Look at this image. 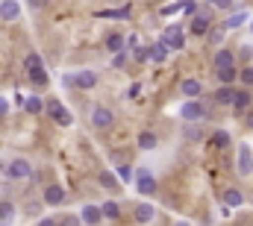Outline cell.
Masks as SVG:
<instances>
[{
	"mask_svg": "<svg viewBox=\"0 0 253 226\" xmlns=\"http://www.w3.org/2000/svg\"><path fill=\"white\" fill-rule=\"evenodd\" d=\"M132 179H135V188H138V194H144V197L156 194V176H153L147 168H138Z\"/></svg>",
	"mask_w": 253,
	"mask_h": 226,
	"instance_id": "obj_1",
	"label": "cell"
},
{
	"mask_svg": "<svg viewBox=\"0 0 253 226\" xmlns=\"http://www.w3.org/2000/svg\"><path fill=\"white\" fill-rule=\"evenodd\" d=\"M3 173H6L9 179H27V176H33V168H30L27 159H9Z\"/></svg>",
	"mask_w": 253,
	"mask_h": 226,
	"instance_id": "obj_2",
	"label": "cell"
},
{
	"mask_svg": "<svg viewBox=\"0 0 253 226\" xmlns=\"http://www.w3.org/2000/svg\"><path fill=\"white\" fill-rule=\"evenodd\" d=\"M44 109H47V114H50L59 126H71V123H74V114L68 112L59 100H47V106H44Z\"/></svg>",
	"mask_w": 253,
	"mask_h": 226,
	"instance_id": "obj_3",
	"label": "cell"
},
{
	"mask_svg": "<svg viewBox=\"0 0 253 226\" xmlns=\"http://www.w3.org/2000/svg\"><path fill=\"white\" fill-rule=\"evenodd\" d=\"M162 41H165L171 50H183V47H186V36H183L180 27H168V30L162 33Z\"/></svg>",
	"mask_w": 253,
	"mask_h": 226,
	"instance_id": "obj_4",
	"label": "cell"
},
{
	"mask_svg": "<svg viewBox=\"0 0 253 226\" xmlns=\"http://www.w3.org/2000/svg\"><path fill=\"white\" fill-rule=\"evenodd\" d=\"M180 114H183V120H200V117H206V106L197 97H191L189 103L180 109Z\"/></svg>",
	"mask_w": 253,
	"mask_h": 226,
	"instance_id": "obj_5",
	"label": "cell"
},
{
	"mask_svg": "<svg viewBox=\"0 0 253 226\" xmlns=\"http://www.w3.org/2000/svg\"><path fill=\"white\" fill-rule=\"evenodd\" d=\"M112 120H115V112H109L106 106H97L91 112V126L94 129H106V126H112Z\"/></svg>",
	"mask_w": 253,
	"mask_h": 226,
	"instance_id": "obj_6",
	"label": "cell"
},
{
	"mask_svg": "<svg viewBox=\"0 0 253 226\" xmlns=\"http://www.w3.org/2000/svg\"><path fill=\"white\" fill-rule=\"evenodd\" d=\"M236 168H239L242 176H251V173H253V153H251V147H248V144H242V147H239V162H236Z\"/></svg>",
	"mask_w": 253,
	"mask_h": 226,
	"instance_id": "obj_7",
	"label": "cell"
},
{
	"mask_svg": "<svg viewBox=\"0 0 253 226\" xmlns=\"http://www.w3.org/2000/svg\"><path fill=\"white\" fill-rule=\"evenodd\" d=\"M209 27H212L209 12H206V9H203V12H194V21H191V36H206V33H209Z\"/></svg>",
	"mask_w": 253,
	"mask_h": 226,
	"instance_id": "obj_8",
	"label": "cell"
},
{
	"mask_svg": "<svg viewBox=\"0 0 253 226\" xmlns=\"http://www.w3.org/2000/svg\"><path fill=\"white\" fill-rule=\"evenodd\" d=\"M251 103H253V97H251V91H248V85L245 88H236V97H233V112H248L251 109Z\"/></svg>",
	"mask_w": 253,
	"mask_h": 226,
	"instance_id": "obj_9",
	"label": "cell"
},
{
	"mask_svg": "<svg viewBox=\"0 0 253 226\" xmlns=\"http://www.w3.org/2000/svg\"><path fill=\"white\" fill-rule=\"evenodd\" d=\"M94 82H97V74H94V71H80V74H74V88H80V91L94 88Z\"/></svg>",
	"mask_w": 253,
	"mask_h": 226,
	"instance_id": "obj_10",
	"label": "cell"
},
{
	"mask_svg": "<svg viewBox=\"0 0 253 226\" xmlns=\"http://www.w3.org/2000/svg\"><path fill=\"white\" fill-rule=\"evenodd\" d=\"M233 97H236V88L227 85V82H221V88L215 91V103L218 106H233Z\"/></svg>",
	"mask_w": 253,
	"mask_h": 226,
	"instance_id": "obj_11",
	"label": "cell"
},
{
	"mask_svg": "<svg viewBox=\"0 0 253 226\" xmlns=\"http://www.w3.org/2000/svg\"><path fill=\"white\" fill-rule=\"evenodd\" d=\"M132 215H135V221H138V224H150V221L156 218V209H153L150 203H138Z\"/></svg>",
	"mask_w": 253,
	"mask_h": 226,
	"instance_id": "obj_12",
	"label": "cell"
},
{
	"mask_svg": "<svg viewBox=\"0 0 253 226\" xmlns=\"http://www.w3.org/2000/svg\"><path fill=\"white\" fill-rule=\"evenodd\" d=\"M80 221H83V224H100V221H103V209H97V206H83Z\"/></svg>",
	"mask_w": 253,
	"mask_h": 226,
	"instance_id": "obj_13",
	"label": "cell"
},
{
	"mask_svg": "<svg viewBox=\"0 0 253 226\" xmlns=\"http://www.w3.org/2000/svg\"><path fill=\"white\" fill-rule=\"evenodd\" d=\"M18 15H21V6H18L15 0H3V3H0V18H3V21H15Z\"/></svg>",
	"mask_w": 253,
	"mask_h": 226,
	"instance_id": "obj_14",
	"label": "cell"
},
{
	"mask_svg": "<svg viewBox=\"0 0 253 226\" xmlns=\"http://www.w3.org/2000/svg\"><path fill=\"white\" fill-rule=\"evenodd\" d=\"M62 200H65L62 185H47V188H44V203H50V206H59Z\"/></svg>",
	"mask_w": 253,
	"mask_h": 226,
	"instance_id": "obj_15",
	"label": "cell"
},
{
	"mask_svg": "<svg viewBox=\"0 0 253 226\" xmlns=\"http://www.w3.org/2000/svg\"><path fill=\"white\" fill-rule=\"evenodd\" d=\"M242 203H245V197H242L239 188H227V191H224V206H227V209H239Z\"/></svg>",
	"mask_w": 253,
	"mask_h": 226,
	"instance_id": "obj_16",
	"label": "cell"
},
{
	"mask_svg": "<svg viewBox=\"0 0 253 226\" xmlns=\"http://www.w3.org/2000/svg\"><path fill=\"white\" fill-rule=\"evenodd\" d=\"M239 79V71H236V65H227V68H218V82H227V85H233Z\"/></svg>",
	"mask_w": 253,
	"mask_h": 226,
	"instance_id": "obj_17",
	"label": "cell"
},
{
	"mask_svg": "<svg viewBox=\"0 0 253 226\" xmlns=\"http://www.w3.org/2000/svg\"><path fill=\"white\" fill-rule=\"evenodd\" d=\"M27 74H30V82H33V85H47V79H50V76H47V71H44L42 65H36V68H30Z\"/></svg>",
	"mask_w": 253,
	"mask_h": 226,
	"instance_id": "obj_18",
	"label": "cell"
},
{
	"mask_svg": "<svg viewBox=\"0 0 253 226\" xmlns=\"http://www.w3.org/2000/svg\"><path fill=\"white\" fill-rule=\"evenodd\" d=\"M168 50H171V47H168V44H165V41H156V44H153V47H150V59H153V62H156V65H162V62H165V59H168Z\"/></svg>",
	"mask_w": 253,
	"mask_h": 226,
	"instance_id": "obj_19",
	"label": "cell"
},
{
	"mask_svg": "<svg viewBox=\"0 0 253 226\" xmlns=\"http://www.w3.org/2000/svg\"><path fill=\"white\" fill-rule=\"evenodd\" d=\"M180 91H183L186 97H200V91H203V85H200L197 79H183V85H180Z\"/></svg>",
	"mask_w": 253,
	"mask_h": 226,
	"instance_id": "obj_20",
	"label": "cell"
},
{
	"mask_svg": "<svg viewBox=\"0 0 253 226\" xmlns=\"http://www.w3.org/2000/svg\"><path fill=\"white\" fill-rule=\"evenodd\" d=\"M227 65H236V56H233V50L221 47V50L215 53V68H227Z\"/></svg>",
	"mask_w": 253,
	"mask_h": 226,
	"instance_id": "obj_21",
	"label": "cell"
},
{
	"mask_svg": "<svg viewBox=\"0 0 253 226\" xmlns=\"http://www.w3.org/2000/svg\"><path fill=\"white\" fill-rule=\"evenodd\" d=\"M124 47H126L124 36H118V33H115V36H109V38H106V50H109V53H118V50H124Z\"/></svg>",
	"mask_w": 253,
	"mask_h": 226,
	"instance_id": "obj_22",
	"label": "cell"
},
{
	"mask_svg": "<svg viewBox=\"0 0 253 226\" xmlns=\"http://www.w3.org/2000/svg\"><path fill=\"white\" fill-rule=\"evenodd\" d=\"M212 144H215L218 150H227V147H230V132H227V129L212 132Z\"/></svg>",
	"mask_w": 253,
	"mask_h": 226,
	"instance_id": "obj_23",
	"label": "cell"
},
{
	"mask_svg": "<svg viewBox=\"0 0 253 226\" xmlns=\"http://www.w3.org/2000/svg\"><path fill=\"white\" fill-rule=\"evenodd\" d=\"M248 18H251L248 12H233V15H230V18H227L224 24H227V30H236V27H242V24H245Z\"/></svg>",
	"mask_w": 253,
	"mask_h": 226,
	"instance_id": "obj_24",
	"label": "cell"
},
{
	"mask_svg": "<svg viewBox=\"0 0 253 226\" xmlns=\"http://www.w3.org/2000/svg\"><path fill=\"white\" fill-rule=\"evenodd\" d=\"M100 209H103V218H109V221H118V218H121V209H118V203H115V200L103 203Z\"/></svg>",
	"mask_w": 253,
	"mask_h": 226,
	"instance_id": "obj_25",
	"label": "cell"
},
{
	"mask_svg": "<svg viewBox=\"0 0 253 226\" xmlns=\"http://www.w3.org/2000/svg\"><path fill=\"white\" fill-rule=\"evenodd\" d=\"M206 36H209V41H212V44H221V41H224V36H227V24H224V27H209V33H206Z\"/></svg>",
	"mask_w": 253,
	"mask_h": 226,
	"instance_id": "obj_26",
	"label": "cell"
},
{
	"mask_svg": "<svg viewBox=\"0 0 253 226\" xmlns=\"http://www.w3.org/2000/svg\"><path fill=\"white\" fill-rule=\"evenodd\" d=\"M138 147L141 150H153L156 147V135L153 132H138Z\"/></svg>",
	"mask_w": 253,
	"mask_h": 226,
	"instance_id": "obj_27",
	"label": "cell"
},
{
	"mask_svg": "<svg viewBox=\"0 0 253 226\" xmlns=\"http://www.w3.org/2000/svg\"><path fill=\"white\" fill-rule=\"evenodd\" d=\"M118 182H121V179H118L115 173H109V170H103V173H100V185H103V188H115Z\"/></svg>",
	"mask_w": 253,
	"mask_h": 226,
	"instance_id": "obj_28",
	"label": "cell"
},
{
	"mask_svg": "<svg viewBox=\"0 0 253 226\" xmlns=\"http://www.w3.org/2000/svg\"><path fill=\"white\" fill-rule=\"evenodd\" d=\"M100 18H118V21H124V18H129V6H121L115 12H100Z\"/></svg>",
	"mask_w": 253,
	"mask_h": 226,
	"instance_id": "obj_29",
	"label": "cell"
},
{
	"mask_svg": "<svg viewBox=\"0 0 253 226\" xmlns=\"http://www.w3.org/2000/svg\"><path fill=\"white\" fill-rule=\"evenodd\" d=\"M239 79H242V85H248V88H251V85H253V65H248L245 71H239Z\"/></svg>",
	"mask_w": 253,
	"mask_h": 226,
	"instance_id": "obj_30",
	"label": "cell"
},
{
	"mask_svg": "<svg viewBox=\"0 0 253 226\" xmlns=\"http://www.w3.org/2000/svg\"><path fill=\"white\" fill-rule=\"evenodd\" d=\"M186 138H189V141H200V138H203L200 126H186Z\"/></svg>",
	"mask_w": 253,
	"mask_h": 226,
	"instance_id": "obj_31",
	"label": "cell"
},
{
	"mask_svg": "<svg viewBox=\"0 0 253 226\" xmlns=\"http://www.w3.org/2000/svg\"><path fill=\"white\" fill-rule=\"evenodd\" d=\"M24 106H27V112H42V100L39 97H27Z\"/></svg>",
	"mask_w": 253,
	"mask_h": 226,
	"instance_id": "obj_32",
	"label": "cell"
},
{
	"mask_svg": "<svg viewBox=\"0 0 253 226\" xmlns=\"http://www.w3.org/2000/svg\"><path fill=\"white\" fill-rule=\"evenodd\" d=\"M132 56H135V62H147V59H150V50H147V47H135Z\"/></svg>",
	"mask_w": 253,
	"mask_h": 226,
	"instance_id": "obj_33",
	"label": "cell"
},
{
	"mask_svg": "<svg viewBox=\"0 0 253 226\" xmlns=\"http://www.w3.org/2000/svg\"><path fill=\"white\" fill-rule=\"evenodd\" d=\"M36 65H42V56H39V53H30V56L24 59V68H27V71L36 68Z\"/></svg>",
	"mask_w": 253,
	"mask_h": 226,
	"instance_id": "obj_34",
	"label": "cell"
},
{
	"mask_svg": "<svg viewBox=\"0 0 253 226\" xmlns=\"http://www.w3.org/2000/svg\"><path fill=\"white\" fill-rule=\"evenodd\" d=\"M132 176H135V173H132V170L126 168V165H121V168H118V179H121V182H129Z\"/></svg>",
	"mask_w": 253,
	"mask_h": 226,
	"instance_id": "obj_35",
	"label": "cell"
},
{
	"mask_svg": "<svg viewBox=\"0 0 253 226\" xmlns=\"http://www.w3.org/2000/svg\"><path fill=\"white\" fill-rule=\"evenodd\" d=\"M12 218V206L9 203H0V221H9Z\"/></svg>",
	"mask_w": 253,
	"mask_h": 226,
	"instance_id": "obj_36",
	"label": "cell"
},
{
	"mask_svg": "<svg viewBox=\"0 0 253 226\" xmlns=\"http://www.w3.org/2000/svg\"><path fill=\"white\" fill-rule=\"evenodd\" d=\"M124 62H126V53H124V50H118L115 59H112V65H115V68H124Z\"/></svg>",
	"mask_w": 253,
	"mask_h": 226,
	"instance_id": "obj_37",
	"label": "cell"
},
{
	"mask_svg": "<svg viewBox=\"0 0 253 226\" xmlns=\"http://www.w3.org/2000/svg\"><path fill=\"white\" fill-rule=\"evenodd\" d=\"M183 12H186V15H194V12H197V6H194V3H183Z\"/></svg>",
	"mask_w": 253,
	"mask_h": 226,
	"instance_id": "obj_38",
	"label": "cell"
},
{
	"mask_svg": "<svg viewBox=\"0 0 253 226\" xmlns=\"http://www.w3.org/2000/svg\"><path fill=\"white\" fill-rule=\"evenodd\" d=\"M126 47H132V50H135V47H138V36H129V38H126Z\"/></svg>",
	"mask_w": 253,
	"mask_h": 226,
	"instance_id": "obj_39",
	"label": "cell"
},
{
	"mask_svg": "<svg viewBox=\"0 0 253 226\" xmlns=\"http://www.w3.org/2000/svg\"><path fill=\"white\" fill-rule=\"evenodd\" d=\"M215 6H218V9H230V6H233V0H215Z\"/></svg>",
	"mask_w": 253,
	"mask_h": 226,
	"instance_id": "obj_40",
	"label": "cell"
},
{
	"mask_svg": "<svg viewBox=\"0 0 253 226\" xmlns=\"http://www.w3.org/2000/svg\"><path fill=\"white\" fill-rule=\"evenodd\" d=\"M6 112H9V103H6V97H0V117H3Z\"/></svg>",
	"mask_w": 253,
	"mask_h": 226,
	"instance_id": "obj_41",
	"label": "cell"
},
{
	"mask_svg": "<svg viewBox=\"0 0 253 226\" xmlns=\"http://www.w3.org/2000/svg\"><path fill=\"white\" fill-rule=\"evenodd\" d=\"M248 123H251V129H253V112H251V114H248Z\"/></svg>",
	"mask_w": 253,
	"mask_h": 226,
	"instance_id": "obj_42",
	"label": "cell"
},
{
	"mask_svg": "<svg viewBox=\"0 0 253 226\" xmlns=\"http://www.w3.org/2000/svg\"><path fill=\"white\" fill-rule=\"evenodd\" d=\"M251 33H253V21H251Z\"/></svg>",
	"mask_w": 253,
	"mask_h": 226,
	"instance_id": "obj_43",
	"label": "cell"
},
{
	"mask_svg": "<svg viewBox=\"0 0 253 226\" xmlns=\"http://www.w3.org/2000/svg\"><path fill=\"white\" fill-rule=\"evenodd\" d=\"M209 3H215V0H209Z\"/></svg>",
	"mask_w": 253,
	"mask_h": 226,
	"instance_id": "obj_44",
	"label": "cell"
}]
</instances>
